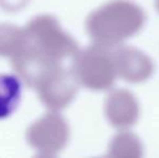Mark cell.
Listing matches in <instances>:
<instances>
[{
  "instance_id": "8fae6325",
  "label": "cell",
  "mask_w": 159,
  "mask_h": 158,
  "mask_svg": "<svg viewBox=\"0 0 159 158\" xmlns=\"http://www.w3.org/2000/svg\"><path fill=\"white\" fill-rule=\"evenodd\" d=\"M27 0H0V3L3 6V8L8 9L10 11H14L23 7Z\"/></svg>"
},
{
  "instance_id": "9c48e42d",
  "label": "cell",
  "mask_w": 159,
  "mask_h": 158,
  "mask_svg": "<svg viewBox=\"0 0 159 158\" xmlns=\"http://www.w3.org/2000/svg\"><path fill=\"white\" fill-rule=\"evenodd\" d=\"M142 155V144L133 133L120 132L113 139L109 146L111 157L120 158H138Z\"/></svg>"
},
{
  "instance_id": "8992f818",
  "label": "cell",
  "mask_w": 159,
  "mask_h": 158,
  "mask_svg": "<svg viewBox=\"0 0 159 158\" xmlns=\"http://www.w3.org/2000/svg\"><path fill=\"white\" fill-rule=\"evenodd\" d=\"M117 75L128 82H142L151 77L153 63L142 51L121 47L114 52Z\"/></svg>"
},
{
  "instance_id": "277c9868",
  "label": "cell",
  "mask_w": 159,
  "mask_h": 158,
  "mask_svg": "<svg viewBox=\"0 0 159 158\" xmlns=\"http://www.w3.org/2000/svg\"><path fill=\"white\" fill-rule=\"evenodd\" d=\"M78 80L73 72L61 65L53 68L39 81L36 89L42 103L52 110L67 106L77 93Z\"/></svg>"
},
{
  "instance_id": "7c38bea8",
  "label": "cell",
  "mask_w": 159,
  "mask_h": 158,
  "mask_svg": "<svg viewBox=\"0 0 159 158\" xmlns=\"http://www.w3.org/2000/svg\"><path fill=\"white\" fill-rule=\"evenodd\" d=\"M157 9H158V11H159V0H157Z\"/></svg>"
},
{
  "instance_id": "3957f363",
  "label": "cell",
  "mask_w": 159,
  "mask_h": 158,
  "mask_svg": "<svg viewBox=\"0 0 159 158\" xmlns=\"http://www.w3.org/2000/svg\"><path fill=\"white\" fill-rule=\"evenodd\" d=\"M73 73L78 82L91 90H107L115 84L117 75L114 53L108 48L94 43L74 60Z\"/></svg>"
},
{
  "instance_id": "ba28073f",
  "label": "cell",
  "mask_w": 159,
  "mask_h": 158,
  "mask_svg": "<svg viewBox=\"0 0 159 158\" xmlns=\"http://www.w3.org/2000/svg\"><path fill=\"white\" fill-rule=\"evenodd\" d=\"M22 84L14 75L0 74V119L10 116L21 100Z\"/></svg>"
},
{
  "instance_id": "52a82bcc",
  "label": "cell",
  "mask_w": 159,
  "mask_h": 158,
  "mask_svg": "<svg viewBox=\"0 0 159 158\" xmlns=\"http://www.w3.org/2000/svg\"><path fill=\"white\" fill-rule=\"evenodd\" d=\"M139 103L135 97L127 90H116L111 93L105 103V114L111 126L127 129L139 118Z\"/></svg>"
},
{
  "instance_id": "7a4b0ae2",
  "label": "cell",
  "mask_w": 159,
  "mask_h": 158,
  "mask_svg": "<svg viewBox=\"0 0 159 158\" xmlns=\"http://www.w3.org/2000/svg\"><path fill=\"white\" fill-rule=\"evenodd\" d=\"M20 50L49 65H60L64 59L75 56L78 47L75 40L49 15L35 17L24 29V41Z\"/></svg>"
},
{
  "instance_id": "6da1fadb",
  "label": "cell",
  "mask_w": 159,
  "mask_h": 158,
  "mask_svg": "<svg viewBox=\"0 0 159 158\" xmlns=\"http://www.w3.org/2000/svg\"><path fill=\"white\" fill-rule=\"evenodd\" d=\"M144 22V12L134 2L114 0L88 17L87 29L94 43L111 48L140 32Z\"/></svg>"
},
{
  "instance_id": "30bf717a",
  "label": "cell",
  "mask_w": 159,
  "mask_h": 158,
  "mask_svg": "<svg viewBox=\"0 0 159 158\" xmlns=\"http://www.w3.org/2000/svg\"><path fill=\"white\" fill-rule=\"evenodd\" d=\"M24 41V29L11 25H0V55H14Z\"/></svg>"
},
{
  "instance_id": "5b68a950",
  "label": "cell",
  "mask_w": 159,
  "mask_h": 158,
  "mask_svg": "<svg viewBox=\"0 0 159 158\" xmlns=\"http://www.w3.org/2000/svg\"><path fill=\"white\" fill-rule=\"evenodd\" d=\"M68 139V127L57 114H48L28 130V141L38 151L53 155L63 148Z\"/></svg>"
}]
</instances>
